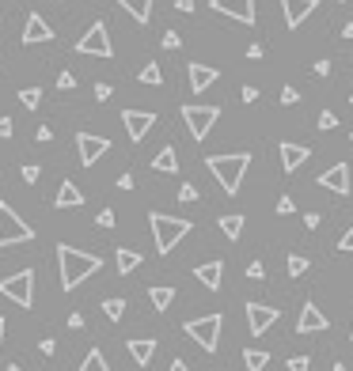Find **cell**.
I'll return each instance as SVG.
<instances>
[{
	"label": "cell",
	"instance_id": "f6af8a7d",
	"mask_svg": "<svg viewBox=\"0 0 353 371\" xmlns=\"http://www.w3.org/2000/svg\"><path fill=\"white\" fill-rule=\"evenodd\" d=\"M316 76H331V61H316Z\"/></svg>",
	"mask_w": 353,
	"mask_h": 371
},
{
	"label": "cell",
	"instance_id": "d590c367",
	"mask_svg": "<svg viewBox=\"0 0 353 371\" xmlns=\"http://www.w3.org/2000/svg\"><path fill=\"white\" fill-rule=\"evenodd\" d=\"M247 277H251V280H262V277H266V265H262V262H251V265H247Z\"/></svg>",
	"mask_w": 353,
	"mask_h": 371
},
{
	"label": "cell",
	"instance_id": "f5cc1de1",
	"mask_svg": "<svg viewBox=\"0 0 353 371\" xmlns=\"http://www.w3.org/2000/svg\"><path fill=\"white\" fill-rule=\"evenodd\" d=\"M304 224H308V228L316 231V228H319V212H308V216H304Z\"/></svg>",
	"mask_w": 353,
	"mask_h": 371
},
{
	"label": "cell",
	"instance_id": "1f68e13d",
	"mask_svg": "<svg viewBox=\"0 0 353 371\" xmlns=\"http://www.w3.org/2000/svg\"><path fill=\"white\" fill-rule=\"evenodd\" d=\"M19 102H23L27 110H35L38 102H42V91H38V87H23V91H19Z\"/></svg>",
	"mask_w": 353,
	"mask_h": 371
},
{
	"label": "cell",
	"instance_id": "7a4b0ae2",
	"mask_svg": "<svg viewBox=\"0 0 353 371\" xmlns=\"http://www.w3.org/2000/svg\"><path fill=\"white\" fill-rule=\"evenodd\" d=\"M205 167L213 171V179L221 182V190L228 193H239V186H243V174L247 167H251V152H228V156H209L205 159Z\"/></svg>",
	"mask_w": 353,
	"mask_h": 371
},
{
	"label": "cell",
	"instance_id": "74e56055",
	"mask_svg": "<svg viewBox=\"0 0 353 371\" xmlns=\"http://www.w3.org/2000/svg\"><path fill=\"white\" fill-rule=\"evenodd\" d=\"M58 87H61V91H72V87H76V76H72V72H61V76H58Z\"/></svg>",
	"mask_w": 353,
	"mask_h": 371
},
{
	"label": "cell",
	"instance_id": "6f0895ef",
	"mask_svg": "<svg viewBox=\"0 0 353 371\" xmlns=\"http://www.w3.org/2000/svg\"><path fill=\"white\" fill-rule=\"evenodd\" d=\"M4 329H8V322H4V318H0V345H4Z\"/></svg>",
	"mask_w": 353,
	"mask_h": 371
},
{
	"label": "cell",
	"instance_id": "ac0fdd59",
	"mask_svg": "<svg viewBox=\"0 0 353 371\" xmlns=\"http://www.w3.org/2000/svg\"><path fill=\"white\" fill-rule=\"evenodd\" d=\"M194 277H198V284L202 288H209V292H216V288H221V280H224V262H205V265H198L194 269Z\"/></svg>",
	"mask_w": 353,
	"mask_h": 371
},
{
	"label": "cell",
	"instance_id": "8d00e7d4",
	"mask_svg": "<svg viewBox=\"0 0 353 371\" xmlns=\"http://www.w3.org/2000/svg\"><path fill=\"white\" fill-rule=\"evenodd\" d=\"M338 250H342V254H353V224H350V231H346V235L338 239Z\"/></svg>",
	"mask_w": 353,
	"mask_h": 371
},
{
	"label": "cell",
	"instance_id": "8fae6325",
	"mask_svg": "<svg viewBox=\"0 0 353 371\" xmlns=\"http://www.w3.org/2000/svg\"><path fill=\"white\" fill-rule=\"evenodd\" d=\"M277 307H266V303H247V329H251L255 337H262L270 326L277 322Z\"/></svg>",
	"mask_w": 353,
	"mask_h": 371
},
{
	"label": "cell",
	"instance_id": "603a6c76",
	"mask_svg": "<svg viewBox=\"0 0 353 371\" xmlns=\"http://www.w3.org/2000/svg\"><path fill=\"white\" fill-rule=\"evenodd\" d=\"M114 4H122L137 23H148L152 19V0H114Z\"/></svg>",
	"mask_w": 353,
	"mask_h": 371
},
{
	"label": "cell",
	"instance_id": "d6a6232c",
	"mask_svg": "<svg viewBox=\"0 0 353 371\" xmlns=\"http://www.w3.org/2000/svg\"><path fill=\"white\" fill-rule=\"evenodd\" d=\"M23 182H27V186H35L38 179H42V167H38V163H23Z\"/></svg>",
	"mask_w": 353,
	"mask_h": 371
},
{
	"label": "cell",
	"instance_id": "ba28073f",
	"mask_svg": "<svg viewBox=\"0 0 353 371\" xmlns=\"http://www.w3.org/2000/svg\"><path fill=\"white\" fill-rule=\"evenodd\" d=\"M76 53H87V57H114V46H110L107 23H92L87 35L76 42Z\"/></svg>",
	"mask_w": 353,
	"mask_h": 371
},
{
	"label": "cell",
	"instance_id": "e575fe53",
	"mask_svg": "<svg viewBox=\"0 0 353 371\" xmlns=\"http://www.w3.org/2000/svg\"><path fill=\"white\" fill-rule=\"evenodd\" d=\"M319 129H338V114L323 110V114H319Z\"/></svg>",
	"mask_w": 353,
	"mask_h": 371
},
{
	"label": "cell",
	"instance_id": "db71d44e",
	"mask_svg": "<svg viewBox=\"0 0 353 371\" xmlns=\"http://www.w3.org/2000/svg\"><path fill=\"white\" fill-rule=\"evenodd\" d=\"M175 8L179 12H194V0H175Z\"/></svg>",
	"mask_w": 353,
	"mask_h": 371
},
{
	"label": "cell",
	"instance_id": "d6986e66",
	"mask_svg": "<svg viewBox=\"0 0 353 371\" xmlns=\"http://www.w3.org/2000/svg\"><path fill=\"white\" fill-rule=\"evenodd\" d=\"M187 76H190V87H194V91H205V87H213L216 84V76H221V72L213 69V64H190L187 69Z\"/></svg>",
	"mask_w": 353,
	"mask_h": 371
},
{
	"label": "cell",
	"instance_id": "f35d334b",
	"mask_svg": "<svg viewBox=\"0 0 353 371\" xmlns=\"http://www.w3.org/2000/svg\"><path fill=\"white\" fill-rule=\"evenodd\" d=\"M308 368H311L308 356H293V360H289V371H308Z\"/></svg>",
	"mask_w": 353,
	"mask_h": 371
},
{
	"label": "cell",
	"instance_id": "91938a15",
	"mask_svg": "<svg viewBox=\"0 0 353 371\" xmlns=\"http://www.w3.org/2000/svg\"><path fill=\"white\" fill-rule=\"evenodd\" d=\"M8 371H23V368H19V364H12V368H8Z\"/></svg>",
	"mask_w": 353,
	"mask_h": 371
},
{
	"label": "cell",
	"instance_id": "5bb4252c",
	"mask_svg": "<svg viewBox=\"0 0 353 371\" xmlns=\"http://www.w3.org/2000/svg\"><path fill=\"white\" fill-rule=\"evenodd\" d=\"M319 186H323V190H331V193H342V197H346V193H350V167H346V163L327 167V171L319 174Z\"/></svg>",
	"mask_w": 353,
	"mask_h": 371
},
{
	"label": "cell",
	"instance_id": "b9f144b4",
	"mask_svg": "<svg viewBox=\"0 0 353 371\" xmlns=\"http://www.w3.org/2000/svg\"><path fill=\"white\" fill-rule=\"evenodd\" d=\"M179 201H198V190L190 182H182V190H179Z\"/></svg>",
	"mask_w": 353,
	"mask_h": 371
},
{
	"label": "cell",
	"instance_id": "ffe728a7",
	"mask_svg": "<svg viewBox=\"0 0 353 371\" xmlns=\"http://www.w3.org/2000/svg\"><path fill=\"white\" fill-rule=\"evenodd\" d=\"M126 349H130V356H133V364H137V368H148L152 356H156V341H152V337H133Z\"/></svg>",
	"mask_w": 353,
	"mask_h": 371
},
{
	"label": "cell",
	"instance_id": "3957f363",
	"mask_svg": "<svg viewBox=\"0 0 353 371\" xmlns=\"http://www.w3.org/2000/svg\"><path fill=\"white\" fill-rule=\"evenodd\" d=\"M148 224H152V239H156L160 254H171V250L190 235V228H194V224L182 220V216H164V212H152Z\"/></svg>",
	"mask_w": 353,
	"mask_h": 371
},
{
	"label": "cell",
	"instance_id": "4fadbf2b",
	"mask_svg": "<svg viewBox=\"0 0 353 371\" xmlns=\"http://www.w3.org/2000/svg\"><path fill=\"white\" fill-rule=\"evenodd\" d=\"M327 326H331V318H327L316 303H304L300 318H296V334H323Z\"/></svg>",
	"mask_w": 353,
	"mask_h": 371
},
{
	"label": "cell",
	"instance_id": "11a10c76",
	"mask_svg": "<svg viewBox=\"0 0 353 371\" xmlns=\"http://www.w3.org/2000/svg\"><path fill=\"white\" fill-rule=\"evenodd\" d=\"M167 371H190V368H187V364H182V360H175V364H171V368H167Z\"/></svg>",
	"mask_w": 353,
	"mask_h": 371
},
{
	"label": "cell",
	"instance_id": "7dc6e473",
	"mask_svg": "<svg viewBox=\"0 0 353 371\" xmlns=\"http://www.w3.org/2000/svg\"><path fill=\"white\" fill-rule=\"evenodd\" d=\"M38 349H42V352H46V356H53V349H58V341H53V337H46V341H42V345H38Z\"/></svg>",
	"mask_w": 353,
	"mask_h": 371
},
{
	"label": "cell",
	"instance_id": "f907efd6",
	"mask_svg": "<svg viewBox=\"0 0 353 371\" xmlns=\"http://www.w3.org/2000/svg\"><path fill=\"white\" fill-rule=\"evenodd\" d=\"M0 136H12V118H0Z\"/></svg>",
	"mask_w": 353,
	"mask_h": 371
},
{
	"label": "cell",
	"instance_id": "83f0119b",
	"mask_svg": "<svg viewBox=\"0 0 353 371\" xmlns=\"http://www.w3.org/2000/svg\"><path fill=\"white\" fill-rule=\"evenodd\" d=\"M80 371H110V364H107V356H103L99 349H92L84 356V364H80Z\"/></svg>",
	"mask_w": 353,
	"mask_h": 371
},
{
	"label": "cell",
	"instance_id": "c3c4849f",
	"mask_svg": "<svg viewBox=\"0 0 353 371\" xmlns=\"http://www.w3.org/2000/svg\"><path fill=\"white\" fill-rule=\"evenodd\" d=\"M247 57H251V61H262V46H259V42L247 46Z\"/></svg>",
	"mask_w": 353,
	"mask_h": 371
},
{
	"label": "cell",
	"instance_id": "7bdbcfd3",
	"mask_svg": "<svg viewBox=\"0 0 353 371\" xmlns=\"http://www.w3.org/2000/svg\"><path fill=\"white\" fill-rule=\"evenodd\" d=\"M99 228H114V212H110V208H103V212H99Z\"/></svg>",
	"mask_w": 353,
	"mask_h": 371
},
{
	"label": "cell",
	"instance_id": "2e32d148",
	"mask_svg": "<svg viewBox=\"0 0 353 371\" xmlns=\"http://www.w3.org/2000/svg\"><path fill=\"white\" fill-rule=\"evenodd\" d=\"M50 38H53L50 23H46L38 12H31V15H27V27H23V42H27V46H38V42H50Z\"/></svg>",
	"mask_w": 353,
	"mask_h": 371
},
{
	"label": "cell",
	"instance_id": "f1b7e54d",
	"mask_svg": "<svg viewBox=\"0 0 353 371\" xmlns=\"http://www.w3.org/2000/svg\"><path fill=\"white\" fill-rule=\"evenodd\" d=\"M141 84H152V87H156V84H164V72H160V64H156V61H152V64H144V69H141Z\"/></svg>",
	"mask_w": 353,
	"mask_h": 371
},
{
	"label": "cell",
	"instance_id": "9c48e42d",
	"mask_svg": "<svg viewBox=\"0 0 353 371\" xmlns=\"http://www.w3.org/2000/svg\"><path fill=\"white\" fill-rule=\"evenodd\" d=\"M76 152H80V163L92 167L110 152V141L107 136H95V133H76Z\"/></svg>",
	"mask_w": 353,
	"mask_h": 371
},
{
	"label": "cell",
	"instance_id": "681fc988",
	"mask_svg": "<svg viewBox=\"0 0 353 371\" xmlns=\"http://www.w3.org/2000/svg\"><path fill=\"white\" fill-rule=\"evenodd\" d=\"M35 136H38V141L46 144V141H50V136H53V129H50V125H38V133H35Z\"/></svg>",
	"mask_w": 353,
	"mask_h": 371
},
{
	"label": "cell",
	"instance_id": "e0dca14e",
	"mask_svg": "<svg viewBox=\"0 0 353 371\" xmlns=\"http://www.w3.org/2000/svg\"><path fill=\"white\" fill-rule=\"evenodd\" d=\"M308 144H293V141H285L282 144V167H285V174H293V171H300L304 163H308Z\"/></svg>",
	"mask_w": 353,
	"mask_h": 371
},
{
	"label": "cell",
	"instance_id": "f546056e",
	"mask_svg": "<svg viewBox=\"0 0 353 371\" xmlns=\"http://www.w3.org/2000/svg\"><path fill=\"white\" fill-rule=\"evenodd\" d=\"M308 273V257L304 254H289V277H304Z\"/></svg>",
	"mask_w": 353,
	"mask_h": 371
},
{
	"label": "cell",
	"instance_id": "30bf717a",
	"mask_svg": "<svg viewBox=\"0 0 353 371\" xmlns=\"http://www.w3.org/2000/svg\"><path fill=\"white\" fill-rule=\"evenodd\" d=\"M122 125H126V133H130V141L141 144L144 136H148V129L156 125V114H148V110H122Z\"/></svg>",
	"mask_w": 353,
	"mask_h": 371
},
{
	"label": "cell",
	"instance_id": "ab89813d",
	"mask_svg": "<svg viewBox=\"0 0 353 371\" xmlns=\"http://www.w3.org/2000/svg\"><path fill=\"white\" fill-rule=\"evenodd\" d=\"M179 46H182V38L175 35V30H167V35H164V50H179Z\"/></svg>",
	"mask_w": 353,
	"mask_h": 371
},
{
	"label": "cell",
	"instance_id": "d4e9b609",
	"mask_svg": "<svg viewBox=\"0 0 353 371\" xmlns=\"http://www.w3.org/2000/svg\"><path fill=\"white\" fill-rule=\"evenodd\" d=\"M148 300H152V307H156V311H167L175 303V288L156 284V288H148Z\"/></svg>",
	"mask_w": 353,
	"mask_h": 371
},
{
	"label": "cell",
	"instance_id": "7402d4cb",
	"mask_svg": "<svg viewBox=\"0 0 353 371\" xmlns=\"http://www.w3.org/2000/svg\"><path fill=\"white\" fill-rule=\"evenodd\" d=\"M84 205V193L76 190V182H61L58 186V208H80Z\"/></svg>",
	"mask_w": 353,
	"mask_h": 371
},
{
	"label": "cell",
	"instance_id": "bcb514c9",
	"mask_svg": "<svg viewBox=\"0 0 353 371\" xmlns=\"http://www.w3.org/2000/svg\"><path fill=\"white\" fill-rule=\"evenodd\" d=\"M255 99H259V87L247 84V87H243V102H255Z\"/></svg>",
	"mask_w": 353,
	"mask_h": 371
},
{
	"label": "cell",
	"instance_id": "8992f818",
	"mask_svg": "<svg viewBox=\"0 0 353 371\" xmlns=\"http://www.w3.org/2000/svg\"><path fill=\"white\" fill-rule=\"evenodd\" d=\"M35 239V228L23 224L15 216L12 205H0V246H15V243H31Z\"/></svg>",
	"mask_w": 353,
	"mask_h": 371
},
{
	"label": "cell",
	"instance_id": "277c9868",
	"mask_svg": "<svg viewBox=\"0 0 353 371\" xmlns=\"http://www.w3.org/2000/svg\"><path fill=\"white\" fill-rule=\"evenodd\" d=\"M221 326H224L221 314H202V318L187 322V337H190V341H198L205 352H216V345H221Z\"/></svg>",
	"mask_w": 353,
	"mask_h": 371
},
{
	"label": "cell",
	"instance_id": "5b68a950",
	"mask_svg": "<svg viewBox=\"0 0 353 371\" xmlns=\"http://www.w3.org/2000/svg\"><path fill=\"white\" fill-rule=\"evenodd\" d=\"M216 118H221V107H202V102H187V107H182V122H187L194 141H205V136H209Z\"/></svg>",
	"mask_w": 353,
	"mask_h": 371
},
{
	"label": "cell",
	"instance_id": "60d3db41",
	"mask_svg": "<svg viewBox=\"0 0 353 371\" xmlns=\"http://www.w3.org/2000/svg\"><path fill=\"white\" fill-rule=\"evenodd\" d=\"M110 95H114V87H110V84H95V99H99V102H107Z\"/></svg>",
	"mask_w": 353,
	"mask_h": 371
},
{
	"label": "cell",
	"instance_id": "9a60e30c",
	"mask_svg": "<svg viewBox=\"0 0 353 371\" xmlns=\"http://www.w3.org/2000/svg\"><path fill=\"white\" fill-rule=\"evenodd\" d=\"M319 8V0H282V12H285V23L289 30H296L304 19H308L311 12Z\"/></svg>",
	"mask_w": 353,
	"mask_h": 371
},
{
	"label": "cell",
	"instance_id": "680465c9",
	"mask_svg": "<svg viewBox=\"0 0 353 371\" xmlns=\"http://www.w3.org/2000/svg\"><path fill=\"white\" fill-rule=\"evenodd\" d=\"M331 371H346V364H334V368H331Z\"/></svg>",
	"mask_w": 353,
	"mask_h": 371
},
{
	"label": "cell",
	"instance_id": "4316f807",
	"mask_svg": "<svg viewBox=\"0 0 353 371\" xmlns=\"http://www.w3.org/2000/svg\"><path fill=\"white\" fill-rule=\"evenodd\" d=\"M243 364H247V371H266L270 352H266V349H247V352H243Z\"/></svg>",
	"mask_w": 353,
	"mask_h": 371
},
{
	"label": "cell",
	"instance_id": "4dcf8cb0",
	"mask_svg": "<svg viewBox=\"0 0 353 371\" xmlns=\"http://www.w3.org/2000/svg\"><path fill=\"white\" fill-rule=\"evenodd\" d=\"M103 314H107L110 322H118L126 314V300H107V303H103Z\"/></svg>",
	"mask_w": 353,
	"mask_h": 371
},
{
	"label": "cell",
	"instance_id": "6da1fadb",
	"mask_svg": "<svg viewBox=\"0 0 353 371\" xmlns=\"http://www.w3.org/2000/svg\"><path fill=\"white\" fill-rule=\"evenodd\" d=\"M58 265H61V292H76L87 277L103 269V257L99 254H84L76 246H58Z\"/></svg>",
	"mask_w": 353,
	"mask_h": 371
},
{
	"label": "cell",
	"instance_id": "cb8c5ba5",
	"mask_svg": "<svg viewBox=\"0 0 353 371\" xmlns=\"http://www.w3.org/2000/svg\"><path fill=\"white\" fill-rule=\"evenodd\" d=\"M114 265H118V273L126 277V273H133V269L141 265V254H137V250H126V246H118V254H114Z\"/></svg>",
	"mask_w": 353,
	"mask_h": 371
},
{
	"label": "cell",
	"instance_id": "52a82bcc",
	"mask_svg": "<svg viewBox=\"0 0 353 371\" xmlns=\"http://www.w3.org/2000/svg\"><path fill=\"white\" fill-rule=\"evenodd\" d=\"M0 296H8V300L19 303V307H31V303H35V273L19 269V273H12V277H4L0 280Z\"/></svg>",
	"mask_w": 353,
	"mask_h": 371
},
{
	"label": "cell",
	"instance_id": "94428289",
	"mask_svg": "<svg viewBox=\"0 0 353 371\" xmlns=\"http://www.w3.org/2000/svg\"><path fill=\"white\" fill-rule=\"evenodd\" d=\"M350 341H353V326H350Z\"/></svg>",
	"mask_w": 353,
	"mask_h": 371
},
{
	"label": "cell",
	"instance_id": "836d02e7",
	"mask_svg": "<svg viewBox=\"0 0 353 371\" xmlns=\"http://www.w3.org/2000/svg\"><path fill=\"white\" fill-rule=\"evenodd\" d=\"M282 102L285 107H296V102H300V91H296V87H282Z\"/></svg>",
	"mask_w": 353,
	"mask_h": 371
},
{
	"label": "cell",
	"instance_id": "816d5d0a",
	"mask_svg": "<svg viewBox=\"0 0 353 371\" xmlns=\"http://www.w3.org/2000/svg\"><path fill=\"white\" fill-rule=\"evenodd\" d=\"M118 190H133V174H122V179H118Z\"/></svg>",
	"mask_w": 353,
	"mask_h": 371
},
{
	"label": "cell",
	"instance_id": "484cf974",
	"mask_svg": "<svg viewBox=\"0 0 353 371\" xmlns=\"http://www.w3.org/2000/svg\"><path fill=\"white\" fill-rule=\"evenodd\" d=\"M243 224H247V220H243L239 212H232V216H221V231L232 239V243H236V239L243 235Z\"/></svg>",
	"mask_w": 353,
	"mask_h": 371
},
{
	"label": "cell",
	"instance_id": "ee69618b",
	"mask_svg": "<svg viewBox=\"0 0 353 371\" xmlns=\"http://www.w3.org/2000/svg\"><path fill=\"white\" fill-rule=\"evenodd\" d=\"M293 197H282V201H277V212H282V216H289V212H293Z\"/></svg>",
	"mask_w": 353,
	"mask_h": 371
},
{
	"label": "cell",
	"instance_id": "6125c7cd",
	"mask_svg": "<svg viewBox=\"0 0 353 371\" xmlns=\"http://www.w3.org/2000/svg\"><path fill=\"white\" fill-rule=\"evenodd\" d=\"M350 102H353V91H350Z\"/></svg>",
	"mask_w": 353,
	"mask_h": 371
},
{
	"label": "cell",
	"instance_id": "7c38bea8",
	"mask_svg": "<svg viewBox=\"0 0 353 371\" xmlns=\"http://www.w3.org/2000/svg\"><path fill=\"white\" fill-rule=\"evenodd\" d=\"M213 12H221V15H228V19L251 27L255 23V0H213Z\"/></svg>",
	"mask_w": 353,
	"mask_h": 371
},
{
	"label": "cell",
	"instance_id": "44dd1931",
	"mask_svg": "<svg viewBox=\"0 0 353 371\" xmlns=\"http://www.w3.org/2000/svg\"><path fill=\"white\" fill-rule=\"evenodd\" d=\"M152 171H160V174H175V171H179V156H175L171 144L156 152V159H152Z\"/></svg>",
	"mask_w": 353,
	"mask_h": 371
},
{
	"label": "cell",
	"instance_id": "9f6ffc18",
	"mask_svg": "<svg viewBox=\"0 0 353 371\" xmlns=\"http://www.w3.org/2000/svg\"><path fill=\"white\" fill-rule=\"evenodd\" d=\"M342 38H353V23H346V27H342Z\"/></svg>",
	"mask_w": 353,
	"mask_h": 371
}]
</instances>
